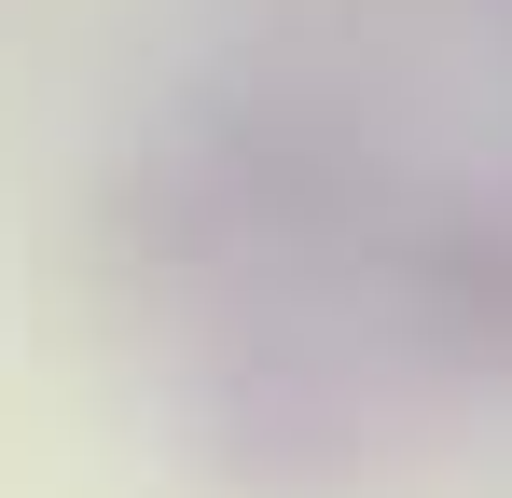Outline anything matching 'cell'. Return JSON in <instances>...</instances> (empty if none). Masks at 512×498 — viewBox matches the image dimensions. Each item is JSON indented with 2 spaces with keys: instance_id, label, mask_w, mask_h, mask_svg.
<instances>
[{
  "instance_id": "obj_1",
  "label": "cell",
  "mask_w": 512,
  "mask_h": 498,
  "mask_svg": "<svg viewBox=\"0 0 512 498\" xmlns=\"http://www.w3.org/2000/svg\"><path fill=\"white\" fill-rule=\"evenodd\" d=\"M388 291H402V319H416L443 360L512 374V208H485V194L416 208V222L388 236Z\"/></svg>"
},
{
  "instance_id": "obj_2",
  "label": "cell",
  "mask_w": 512,
  "mask_h": 498,
  "mask_svg": "<svg viewBox=\"0 0 512 498\" xmlns=\"http://www.w3.org/2000/svg\"><path fill=\"white\" fill-rule=\"evenodd\" d=\"M499 14H512V0H499Z\"/></svg>"
}]
</instances>
